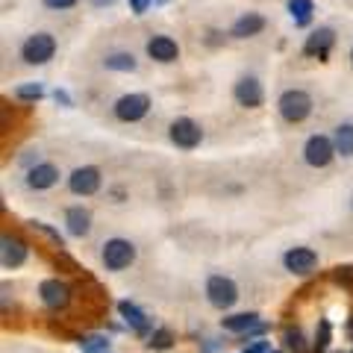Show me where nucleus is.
<instances>
[{
  "instance_id": "1",
  "label": "nucleus",
  "mask_w": 353,
  "mask_h": 353,
  "mask_svg": "<svg viewBox=\"0 0 353 353\" xmlns=\"http://www.w3.org/2000/svg\"><path fill=\"white\" fill-rule=\"evenodd\" d=\"M312 109H315L312 94L301 85L283 88L280 97H277V115H280V121H285V124H292V127L303 124V121L312 115Z\"/></svg>"
},
{
  "instance_id": "2",
  "label": "nucleus",
  "mask_w": 353,
  "mask_h": 353,
  "mask_svg": "<svg viewBox=\"0 0 353 353\" xmlns=\"http://www.w3.org/2000/svg\"><path fill=\"white\" fill-rule=\"evenodd\" d=\"M57 50H59V44H57V36L48 30H36V32H30V36H24V41H21V48H18V57L24 65H48L53 57H57Z\"/></svg>"
},
{
  "instance_id": "3",
  "label": "nucleus",
  "mask_w": 353,
  "mask_h": 353,
  "mask_svg": "<svg viewBox=\"0 0 353 353\" xmlns=\"http://www.w3.org/2000/svg\"><path fill=\"white\" fill-rule=\"evenodd\" d=\"M150 106L153 101L148 92H127L112 101V115L121 124H139V121H145L150 115Z\"/></svg>"
},
{
  "instance_id": "4",
  "label": "nucleus",
  "mask_w": 353,
  "mask_h": 353,
  "mask_svg": "<svg viewBox=\"0 0 353 353\" xmlns=\"http://www.w3.org/2000/svg\"><path fill=\"white\" fill-rule=\"evenodd\" d=\"M168 141L176 150H197L203 145V127L194 118L180 115L168 124Z\"/></svg>"
},
{
  "instance_id": "5",
  "label": "nucleus",
  "mask_w": 353,
  "mask_h": 353,
  "mask_svg": "<svg viewBox=\"0 0 353 353\" xmlns=\"http://www.w3.org/2000/svg\"><path fill=\"white\" fill-rule=\"evenodd\" d=\"M136 256H139L136 245H132L130 239H121V236L103 241V248H101V262H103L106 271H124L136 262Z\"/></svg>"
},
{
  "instance_id": "6",
  "label": "nucleus",
  "mask_w": 353,
  "mask_h": 353,
  "mask_svg": "<svg viewBox=\"0 0 353 353\" xmlns=\"http://www.w3.org/2000/svg\"><path fill=\"white\" fill-rule=\"evenodd\" d=\"M301 153H303V162L309 165V168H315V171L327 168V165L339 157L336 145H333V136H327V132H312V136L303 141Z\"/></svg>"
},
{
  "instance_id": "7",
  "label": "nucleus",
  "mask_w": 353,
  "mask_h": 353,
  "mask_svg": "<svg viewBox=\"0 0 353 353\" xmlns=\"http://www.w3.org/2000/svg\"><path fill=\"white\" fill-rule=\"evenodd\" d=\"M233 101L241 109H262L265 106V85L256 74H241L233 83Z\"/></svg>"
},
{
  "instance_id": "8",
  "label": "nucleus",
  "mask_w": 353,
  "mask_h": 353,
  "mask_svg": "<svg viewBox=\"0 0 353 353\" xmlns=\"http://www.w3.org/2000/svg\"><path fill=\"white\" fill-rule=\"evenodd\" d=\"M103 185V171L97 165H80L68 174V192L77 197H92L101 192Z\"/></svg>"
},
{
  "instance_id": "9",
  "label": "nucleus",
  "mask_w": 353,
  "mask_h": 353,
  "mask_svg": "<svg viewBox=\"0 0 353 353\" xmlns=\"http://www.w3.org/2000/svg\"><path fill=\"white\" fill-rule=\"evenodd\" d=\"M206 301L212 303L215 309H230L236 306L239 301V285L224 277V274H212V277L206 280Z\"/></svg>"
},
{
  "instance_id": "10",
  "label": "nucleus",
  "mask_w": 353,
  "mask_h": 353,
  "mask_svg": "<svg viewBox=\"0 0 353 353\" xmlns=\"http://www.w3.org/2000/svg\"><path fill=\"white\" fill-rule=\"evenodd\" d=\"M333 44H336V30L333 27H315L306 36V41H303V57L306 59L327 62L330 50H333Z\"/></svg>"
},
{
  "instance_id": "11",
  "label": "nucleus",
  "mask_w": 353,
  "mask_h": 353,
  "mask_svg": "<svg viewBox=\"0 0 353 353\" xmlns=\"http://www.w3.org/2000/svg\"><path fill=\"white\" fill-rule=\"evenodd\" d=\"M145 53L150 62H159V65H174L180 59V44L176 39L165 36V32H157V36H150L148 44H145Z\"/></svg>"
},
{
  "instance_id": "12",
  "label": "nucleus",
  "mask_w": 353,
  "mask_h": 353,
  "mask_svg": "<svg viewBox=\"0 0 353 353\" xmlns=\"http://www.w3.org/2000/svg\"><path fill=\"white\" fill-rule=\"evenodd\" d=\"M59 180H62V171H59L53 162H36V165H30L27 176H24L27 189H32V192H48V189H53V185H57Z\"/></svg>"
},
{
  "instance_id": "13",
  "label": "nucleus",
  "mask_w": 353,
  "mask_h": 353,
  "mask_svg": "<svg viewBox=\"0 0 353 353\" xmlns=\"http://www.w3.org/2000/svg\"><path fill=\"white\" fill-rule=\"evenodd\" d=\"M283 265H285V271L297 274V277H306V274H312L318 268V253L312 248H289L283 253Z\"/></svg>"
},
{
  "instance_id": "14",
  "label": "nucleus",
  "mask_w": 353,
  "mask_h": 353,
  "mask_svg": "<svg viewBox=\"0 0 353 353\" xmlns=\"http://www.w3.org/2000/svg\"><path fill=\"white\" fill-rule=\"evenodd\" d=\"M268 27V21H265L262 12H241L233 24H230V39H239V41H245V39H256L259 32Z\"/></svg>"
},
{
  "instance_id": "15",
  "label": "nucleus",
  "mask_w": 353,
  "mask_h": 353,
  "mask_svg": "<svg viewBox=\"0 0 353 353\" xmlns=\"http://www.w3.org/2000/svg\"><path fill=\"white\" fill-rule=\"evenodd\" d=\"M27 256H30V248L24 245V241L3 233V239H0V262H3V268L6 271L9 268H21V265L27 262Z\"/></svg>"
},
{
  "instance_id": "16",
  "label": "nucleus",
  "mask_w": 353,
  "mask_h": 353,
  "mask_svg": "<svg viewBox=\"0 0 353 353\" xmlns=\"http://www.w3.org/2000/svg\"><path fill=\"white\" fill-rule=\"evenodd\" d=\"M39 294L48 309H65L71 301V289H68V283H62V280H44L39 285Z\"/></svg>"
},
{
  "instance_id": "17",
  "label": "nucleus",
  "mask_w": 353,
  "mask_h": 353,
  "mask_svg": "<svg viewBox=\"0 0 353 353\" xmlns=\"http://www.w3.org/2000/svg\"><path fill=\"white\" fill-rule=\"evenodd\" d=\"M65 227H68V233L74 239H85L88 233H92V212L77 203V206H68L65 209Z\"/></svg>"
},
{
  "instance_id": "18",
  "label": "nucleus",
  "mask_w": 353,
  "mask_h": 353,
  "mask_svg": "<svg viewBox=\"0 0 353 353\" xmlns=\"http://www.w3.org/2000/svg\"><path fill=\"white\" fill-rule=\"evenodd\" d=\"M101 65L106 71H115V74H136L139 71V59L132 50H109L101 59Z\"/></svg>"
},
{
  "instance_id": "19",
  "label": "nucleus",
  "mask_w": 353,
  "mask_h": 353,
  "mask_svg": "<svg viewBox=\"0 0 353 353\" xmlns=\"http://www.w3.org/2000/svg\"><path fill=\"white\" fill-rule=\"evenodd\" d=\"M221 327L230 330V333H262V324H259L256 312H241V315L221 318Z\"/></svg>"
},
{
  "instance_id": "20",
  "label": "nucleus",
  "mask_w": 353,
  "mask_h": 353,
  "mask_svg": "<svg viewBox=\"0 0 353 353\" xmlns=\"http://www.w3.org/2000/svg\"><path fill=\"white\" fill-rule=\"evenodd\" d=\"M333 145L341 159H353V121H341L333 127Z\"/></svg>"
},
{
  "instance_id": "21",
  "label": "nucleus",
  "mask_w": 353,
  "mask_h": 353,
  "mask_svg": "<svg viewBox=\"0 0 353 353\" xmlns=\"http://www.w3.org/2000/svg\"><path fill=\"white\" fill-rule=\"evenodd\" d=\"M118 312L124 315V321H127L132 330H136L139 336H148V330H150L148 315L141 312V309H139L136 303H132V301H121V303H118Z\"/></svg>"
},
{
  "instance_id": "22",
  "label": "nucleus",
  "mask_w": 353,
  "mask_h": 353,
  "mask_svg": "<svg viewBox=\"0 0 353 353\" xmlns=\"http://www.w3.org/2000/svg\"><path fill=\"white\" fill-rule=\"evenodd\" d=\"M285 9H289L294 27H306L309 21H312L315 3H312V0H285Z\"/></svg>"
},
{
  "instance_id": "23",
  "label": "nucleus",
  "mask_w": 353,
  "mask_h": 353,
  "mask_svg": "<svg viewBox=\"0 0 353 353\" xmlns=\"http://www.w3.org/2000/svg\"><path fill=\"white\" fill-rule=\"evenodd\" d=\"M44 94H48L44 92V83H21L15 88V97L18 101H24V103H39Z\"/></svg>"
},
{
  "instance_id": "24",
  "label": "nucleus",
  "mask_w": 353,
  "mask_h": 353,
  "mask_svg": "<svg viewBox=\"0 0 353 353\" xmlns=\"http://www.w3.org/2000/svg\"><path fill=\"white\" fill-rule=\"evenodd\" d=\"M171 345H174V333H171V330L159 327V330H153V333H150L148 347H153V350H168Z\"/></svg>"
},
{
  "instance_id": "25",
  "label": "nucleus",
  "mask_w": 353,
  "mask_h": 353,
  "mask_svg": "<svg viewBox=\"0 0 353 353\" xmlns=\"http://www.w3.org/2000/svg\"><path fill=\"white\" fill-rule=\"evenodd\" d=\"M80 347L85 353H106L109 350V341L103 336H85V339H80Z\"/></svg>"
},
{
  "instance_id": "26",
  "label": "nucleus",
  "mask_w": 353,
  "mask_h": 353,
  "mask_svg": "<svg viewBox=\"0 0 353 353\" xmlns=\"http://www.w3.org/2000/svg\"><path fill=\"white\" fill-rule=\"evenodd\" d=\"M77 3H80V0H41V6L50 9V12H68Z\"/></svg>"
},
{
  "instance_id": "27",
  "label": "nucleus",
  "mask_w": 353,
  "mask_h": 353,
  "mask_svg": "<svg viewBox=\"0 0 353 353\" xmlns=\"http://www.w3.org/2000/svg\"><path fill=\"white\" fill-rule=\"evenodd\" d=\"M327 345H330V321H321L318 336H315V350H324Z\"/></svg>"
},
{
  "instance_id": "28",
  "label": "nucleus",
  "mask_w": 353,
  "mask_h": 353,
  "mask_svg": "<svg viewBox=\"0 0 353 353\" xmlns=\"http://www.w3.org/2000/svg\"><path fill=\"white\" fill-rule=\"evenodd\" d=\"M285 345L301 353V350H303V336H301V330H285Z\"/></svg>"
},
{
  "instance_id": "29",
  "label": "nucleus",
  "mask_w": 353,
  "mask_h": 353,
  "mask_svg": "<svg viewBox=\"0 0 353 353\" xmlns=\"http://www.w3.org/2000/svg\"><path fill=\"white\" fill-rule=\"evenodd\" d=\"M32 227H36V230H41V233H44V236H50V239H53V241H57V245H59V248H65V239H62V236L57 233V230H50L48 224H44V221H32Z\"/></svg>"
},
{
  "instance_id": "30",
  "label": "nucleus",
  "mask_w": 353,
  "mask_h": 353,
  "mask_svg": "<svg viewBox=\"0 0 353 353\" xmlns=\"http://www.w3.org/2000/svg\"><path fill=\"white\" fill-rule=\"evenodd\" d=\"M127 3H130V12L132 15H145L148 9L153 6V0H127Z\"/></svg>"
},
{
  "instance_id": "31",
  "label": "nucleus",
  "mask_w": 353,
  "mask_h": 353,
  "mask_svg": "<svg viewBox=\"0 0 353 353\" xmlns=\"http://www.w3.org/2000/svg\"><path fill=\"white\" fill-rule=\"evenodd\" d=\"M53 101H57V103H62V106H74L71 94L65 92V88H57V92H53Z\"/></svg>"
},
{
  "instance_id": "32",
  "label": "nucleus",
  "mask_w": 353,
  "mask_h": 353,
  "mask_svg": "<svg viewBox=\"0 0 353 353\" xmlns=\"http://www.w3.org/2000/svg\"><path fill=\"white\" fill-rule=\"evenodd\" d=\"M245 353H268V345H265V341H253Z\"/></svg>"
},
{
  "instance_id": "33",
  "label": "nucleus",
  "mask_w": 353,
  "mask_h": 353,
  "mask_svg": "<svg viewBox=\"0 0 353 353\" xmlns=\"http://www.w3.org/2000/svg\"><path fill=\"white\" fill-rule=\"evenodd\" d=\"M336 277H339V280H353V268H339Z\"/></svg>"
},
{
  "instance_id": "34",
  "label": "nucleus",
  "mask_w": 353,
  "mask_h": 353,
  "mask_svg": "<svg viewBox=\"0 0 353 353\" xmlns=\"http://www.w3.org/2000/svg\"><path fill=\"white\" fill-rule=\"evenodd\" d=\"M112 3H115V0H92L94 9H103V6H112Z\"/></svg>"
},
{
  "instance_id": "35",
  "label": "nucleus",
  "mask_w": 353,
  "mask_h": 353,
  "mask_svg": "<svg viewBox=\"0 0 353 353\" xmlns=\"http://www.w3.org/2000/svg\"><path fill=\"white\" fill-rule=\"evenodd\" d=\"M347 59H350V65H353V44H350V50H347Z\"/></svg>"
},
{
  "instance_id": "36",
  "label": "nucleus",
  "mask_w": 353,
  "mask_h": 353,
  "mask_svg": "<svg viewBox=\"0 0 353 353\" xmlns=\"http://www.w3.org/2000/svg\"><path fill=\"white\" fill-rule=\"evenodd\" d=\"M347 333H350V336H353V318H350V327H347Z\"/></svg>"
},
{
  "instance_id": "37",
  "label": "nucleus",
  "mask_w": 353,
  "mask_h": 353,
  "mask_svg": "<svg viewBox=\"0 0 353 353\" xmlns=\"http://www.w3.org/2000/svg\"><path fill=\"white\" fill-rule=\"evenodd\" d=\"M153 3H165V0H153Z\"/></svg>"
},
{
  "instance_id": "38",
  "label": "nucleus",
  "mask_w": 353,
  "mask_h": 353,
  "mask_svg": "<svg viewBox=\"0 0 353 353\" xmlns=\"http://www.w3.org/2000/svg\"><path fill=\"white\" fill-rule=\"evenodd\" d=\"M271 353H280V350H271Z\"/></svg>"
},
{
  "instance_id": "39",
  "label": "nucleus",
  "mask_w": 353,
  "mask_h": 353,
  "mask_svg": "<svg viewBox=\"0 0 353 353\" xmlns=\"http://www.w3.org/2000/svg\"><path fill=\"white\" fill-rule=\"evenodd\" d=\"M350 206H353V197H350Z\"/></svg>"
},
{
  "instance_id": "40",
  "label": "nucleus",
  "mask_w": 353,
  "mask_h": 353,
  "mask_svg": "<svg viewBox=\"0 0 353 353\" xmlns=\"http://www.w3.org/2000/svg\"><path fill=\"white\" fill-rule=\"evenodd\" d=\"M106 353H109V350H106Z\"/></svg>"
},
{
  "instance_id": "41",
  "label": "nucleus",
  "mask_w": 353,
  "mask_h": 353,
  "mask_svg": "<svg viewBox=\"0 0 353 353\" xmlns=\"http://www.w3.org/2000/svg\"><path fill=\"white\" fill-rule=\"evenodd\" d=\"M350 353H353V350H350Z\"/></svg>"
}]
</instances>
